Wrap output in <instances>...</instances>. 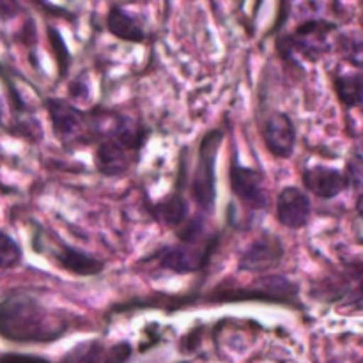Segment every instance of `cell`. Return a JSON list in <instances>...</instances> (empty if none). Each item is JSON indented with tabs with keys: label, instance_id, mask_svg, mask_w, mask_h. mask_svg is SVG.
Wrapping results in <instances>:
<instances>
[{
	"label": "cell",
	"instance_id": "obj_9",
	"mask_svg": "<svg viewBox=\"0 0 363 363\" xmlns=\"http://www.w3.org/2000/svg\"><path fill=\"white\" fill-rule=\"evenodd\" d=\"M262 137H264L266 149L275 158L287 160L293 156L294 147H296V126L289 113H272L264 123Z\"/></svg>",
	"mask_w": 363,
	"mask_h": 363
},
{
	"label": "cell",
	"instance_id": "obj_18",
	"mask_svg": "<svg viewBox=\"0 0 363 363\" xmlns=\"http://www.w3.org/2000/svg\"><path fill=\"white\" fill-rule=\"evenodd\" d=\"M21 247L6 233H0V269L14 268L21 262Z\"/></svg>",
	"mask_w": 363,
	"mask_h": 363
},
{
	"label": "cell",
	"instance_id": "obj_16",
	"mask_svg": "<svg viewBox=\"0 0 363 363\" xmlns=\"http://www.w3.org/2000/svg\"><path fill=\"white\" fill-rule=\"evenodd\" d=\"M333 89H335L337 96H339L340 103L346 105L347 108H357L362 105V73H346L339 74L333 82Z\"/></svg>",
	"mask_w": 363,
	"mask_h": 363
},
{
	"label": "cell",
	"instance_id": "obj_21",
	"mask_svg": "<svg viewBox=\"0 0 363 363\" xmlns=\"http://www.w3.org/2000/svg\"><path fill=\"white\" fill-rule=\"evenodd\" d=\"M48 34H50V46H52V50L55 52L57 62H59L60 77H64V73H66L67 67H69V53H67L66 45H64L62 35H60L55 28L50 27Z\"/></svg>",
	"mask_w": 363,
	"mask_h": 363
},
{
	"label": "cell",
	"instance_id": "obj_6",
	"mask_svg": "<svg viewBox=\"0 0 363 363\" xmlns=\"http://www.w3.org/2000/svg\"><path fill=\"white\" fill-rule=\"evenodd\" d=\"M216 245H218V236L215 234L204 248L197 245L177 243L162 248L151 259H155L160 268L165 272L174 273V275H190V273L202 272L208 266Z\"/></svg>",
	"mask_w": 363,
	"mask_h": 363
},
{
	"label": "cell",
	"instance_id": "obj_8",
	"mask_svg": "<svg viewBox=\"0 0 363 363\" xmlns=\"http://www.w3.org/2000/svg\"><path fill=\"white\" fill-rule=\"evenodd\" d=\"M286 255L282 240L273 233H264L243 252L238 268L240 272L262 273L277 268Z\"/></svg>",
	"mask_w": 363,
	"mask_h": 363
},
{
	"label": "cell",
	"instance_id": "obj_20",
	"mask_svg": "<svg viewBox=\"0 0 363 363\" xmlns=\"http://www.w3.org/2000/svg\"><path fill=\"white\" fill-rule=\"evenodd\" d=\"M206 223L202 216H195V218L186 220V222L181 225V230L177 233V238H179L181 243L184 245H197L199 241L204 238Z\"/></svg>",
	"mask_w": 363,
	"mask_h": 363
},
{
	"label": "cell",
	"instance_id": "obj_3",
	"mask_svg": "<svg viewBox=\"0 0 363 363\" xmlns=\"http://www.w3.org/2000/svg\"><path fill=\"white\" fill-rule=\"evenodd\" d=\"M223 140L222 130H209L199 147L197 167L191 177V197L202 213L211 215L216 204V156Z\"/></svg>",
	"mask_w": 363,
	"mask_h": 363
},
{
	"label": "cell",
	"instance_id": "obj_7",
	"mask_svg": "<svg viewBox=\"0 0 363 363\" xmlns=\"http://www.w3.org/2000/svg\"><path fill=\"white\" fill-rule=\"evenodd\" d=\"M230 191L252 209L268 208V191L264 188V176L259 170L243 167L234 155L229 172Z\"/></svg>",
	"mask_w": 363,
	"mask_h": 363
},
{
	"label": "cell",
	"instance_id": "obj_1",
	"mask_svg": "<svg viewBox=\"0 0 363 363\" xmlns=\"http://www.w3.org/2000/svg\"><path fill=\"white\" fill-rule=\"evenodd\" d=\"M67 332L62 312H53L38 298L14 294L0 301V337L16 344L55 342Z\"/></svg>",
	"mask_w": 363,
	"mask_h": 363
},
{
	"label": "cell",
	"instance_id": "obj_14",
	"mask_svg": "<svg viewBox=\"0 0 363 363\" xmlns=\"http://www.w3.org/2000/svg\"><path fill=\"white\" fill-rule=\"evenodd\" d=\"M106 28L117 39L130 43H140L145 39V27L135 13H128L119 6L110 7L106 14Z\"/></svg>",
	"mask_w": 363,
	"mask_h": 363
},
{
	"label": "cell",
	"instance_id": "obj_17",
	"mask_svg": "<svg viewBox=\"0 0 363 363\" xmlns=\"http://www.w3.org/2000/svg\"><path fill=\"white\" fill-rule=\"evenodd\" d=\"M105 351V344L101 340H87L74 346L64 357L62 363H101Z\"/></svg>",
	"mask_w": 363,
	"mask_h": 363
},
{
	"label": "cell",
	"instance_id": "obj_12",
	"mask_svg": "<svg viewBox=\"0 0 363 363\" xmlns=\"http://www.w3.org/2000/svg\"><path fill=\"white\" fill-rule=\"evenodd\" d=\"M53 259H55L57 266L64 272H69L78 277H92L99 275L105 268L103 261L94 257L92 254L80 250V248L69 247V245H59V250L53 252Z\"/></svg>",
	"mask_w": 363,
	"mask_h": 363
},
{
	"label": "cell",
	"instance_id": "obj_13",
	"mask_svg": "<svg viewBox=\"0 0 363 363\" xmlns=\"http://www.w3.org/2000/svg\"><path fill=\"white\" fill-rule=\"evenodd\" d=\"M96 169L103 174V176L108 177H117L123 176L124 172H128L133 163V156L130 151L123 147L121 144H117L116 140H106L99 142L98 149H96L94 155Z\"/></svg>",
	"mask_w": 363,
	"mask_h": 363
},
{
	"label": "cell",
	"instance_id": "obj_19",
	"mask_svg": "<svg viewBox=\"0 0 363 363\" xmlns=\"http://www.w3.org/2000/svg\"><path fill=\"white\" fill-rule=\"evenodd\" d=\"M339 43V52L344 60L354 67L362 66V39L357 34H342L337 39Z\"/></svg>",
	"mask_w": 363,
	"mask_h": 363
},
{
	"label": "cell",
	"instance_id": "obj_2",
	"mask_svg": "<svg viewBox=\"0 0 363 363\" xmlns=\"http://www.w3.org/2000/svg\"><path fill=\"white\" fill-rule=\"evenodd\" d=\"M300 289L294 282L286 279L284 275H264L259 277L252 284L245 287H229L218 286L206 296L209 303H240V301H261V303L289 305V307H300L298 305Z\"/></svg>",
	"mask_w": 363,
	"mask_h": 363
},
{
	"label": "cell",
	"instance_id": "obj_10",
	"mask_svg": "<svg viewBox=\"0 0 363 363\" xmlns=\"http://www.w3.org/2000/svg\"><path fill=\"white\" fill-rule=\"evenodd\" d=\"M312 204L308 195L298 186H286L277 197V220L286 229L300 230L308 223Z\"/></svg>",
	"mask_w": 363,
	"mask_h": 363
},
{
	"label": "cell",
	"instance_id": "obj_15",
	"mask_svg": "<svg viewBox=\"0 0 363 363\" xmlns=\"http://www.w3.org/2000/svg\"><path fill=\"white\" fill-rule=\"evenodd\" d=\"M156 216L165 225L181 227L190 216V204L181 191H174L156 204Z\"/></svg>",
	"mask_w": 363,
	"mask_h": 363
},
{
	"label": "cell",
	"instance_id": "obj_23",
	"mask_svg": "<svg viewBox=\"0 0 363 363\" xmlns=\"http://www.w3.org/2000/svg\"><path fill=\"white\" fill-rule=\"evenodd\" d=\"M347 179V186L353 188L354 191H360L362 186V156L360 152H357L354 156H351L350 162H347V170L344 172Z\"/></svg>",
	"mask_w": 363,
	"mask_h": 363
},
{
	"label": "cell",
	"instance_id": "obj_5",
	"mask_svg": "<svg viewBox=\"0 0 363 363\" xmlns=\"http://www.w3.org/2000/svg\"><path fill=\"white\" fill-rule=\"evenodd\" d=\"M46 110H48L53 133L57 135V138H59L62 144L89 142L94 137L89 113L78 110L77 106L67 103L66 99H46Z\"/></svg>",
	"mask_w": 363,
	"mask_h": 363
},
{
	"label": "cell",
	"instance_id": "obj_25",
	"mask_svg": "<svg viewBox=\"0 0 363 363\" xmlns=\"http://www.w3.org/2000/svg\"><path fill=\"white\" fill-rule=\"evenodd\" d=\"M184 363H186V362H184Z\"/></svg>",
	"mask_w": 363,
	"mask_h": 363
},
{
	"label": "cell",
	"instance_id": "obj_4",
	"mask_svg": "<svg viewBox=\"0 0 363 363\" xmlns=\"http://www.w3.org/2000/svg\"><path fill=\"white\" fill-rule=\"evenodd\" d=\"M335 23L326 20H307L294 28L293 34L284 35L277 48L284 57H291L293 53H300L303 59L318 60L332 50L330 34L335 30Z\"/></svg>",
	"mask_w": 363,
	"mask_h": 363
},
{
	"label": "cell",
	"instance_id": "obj_22",
	"mask_svg": "<svg viewBox=\"0 0 363 363\" xmlns=\"http://www.w3.org/2000/svg\"><path fill=\"white\" fill-rule=\"evenodd\" d=\"M133 354L130 342H117L105 351L101 363H126Z\"/></svg>",
	"mask_w": 363,
	"mask_h": 363
},
{
	"label": "cell",
	"instance_id": "obj_11",
	"mask_svg": "<svg viewBox=\"0 0 363 363\" xmlns=\"http://www.w3.org/2000/svg\"><path fill=\"white\" fill-rule=\"evenodd\" d=\"M301 183L311 194L319 199H325V201L339 197L344 190L350 188L344 172L325 165H314L305 169V172L301 174Z\"/></svg>",
	"mask_w": 363,
	"mask_h": 363
},
{
	"label": "cell",
	"instance_id": "obj_24",
	"mask_svg": "<svg viewBox=\"0 0 363 363\" xmlns=\"http://www.w3.org/2000/svg\"><path fill=\"white\" fill-rule=\"evenodd\" d=\"M0 363H52L46 358L35 357V354H21V353H7L0 358Z\"/></svg>",
	"mask_w": 363,
	"mask_h": 363
}]
</instances>
